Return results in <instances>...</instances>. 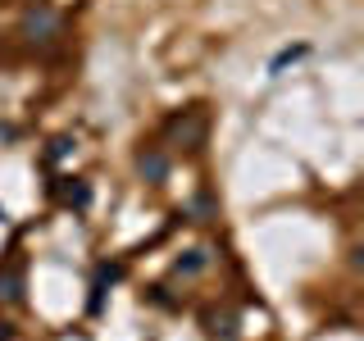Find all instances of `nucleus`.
Here are the masks:
<instances>
[{
	"label": "nucleus",
	"instance_id": "423d86ee",
	"mask_svg": "<svg viewBox=\"0 0 364 341\" xmlns=\"http://www.w3.org/2000/svg\"><path fill=\"white\" fill-rule=\"evenodd\" d=\"M187 210H191V214H196V223H210V219H214V200H210V196H205V191H200V196H196V200H191V205H187Z\"/></svg>",
	"mask_w": 364,
	"mask_h": 341
},
{
	"label": "nucleus",
	"instance_id": "20e7f679",
	"mask_svg": "<svg viewBox=\"0 0 364 341\" xmlns=\"http://www.w3.org/2000/svg\"><path fill=\"white\" fill-rule=\"evenodd\" d=\"M18 296H23L18 269H5V273H0V301H18Z\"/></svg>",
	"mask_w": 364,
	"mask_h": 341
},
{
	"label": "nucleus",
	"instance_id": "f03ea898",
	"mask_svg": "<svg viewBox=\"0 0 364 341\" xmlns=\"http://www.w3.org/2000/svg\"><path fill=\"white\" fill-rule=\"evenodd\" d=\"M164 132L173 136L182 151H196V146L205 141V109H182V114H173V119L164 123Z\"/></svg>",
	"mask_w": 364,
	"mask_h": 341
},
{
	"label": "nucleus",
	"instance_id": "6e6552de",
	"mask_svg": "<svg viewBox=\"0 0 364 341\" xmlns=\"http://www.w3.org/2000/svg\"><path fill=\"white\" fill-rule=\"evenodd\" d=\"M87 200H91L87 182H77V187H68V205H77V210H87Z\"/></svg>",
	"mask_w": 364,
	"mask_h": 341
},
{
	"label": "nucleus",
	"instance_id": "0eeeda50",
	"mask_svg": "<svg viewBox=\"0 0 364 341\" xmlns=\"http://www.w3.org/2000/svg\"><path fill=\"white\" fill-rule=\"evenodd\" d=\"M301 55H305V45H291V50H282V55H278V60H273V64H269V73H273V77H278V73H282V68H287L291 60H301Z\"/></svg>",
	"mask_w": 364,
	"mask_h": 341
},
{
	"label": "nucleus",
	"instance_id": "7ed1b4c3",
	"mask_svg": "<svg viewBox=\"0 0 364 341\" xmlns=\"http://www.w3.org/2000/svg\"><path fill=\"white\" fill-rule=\"evenodd\" d=\"M136 173L151 182V187L168 182V155L159 151V146H141V151H136Z\"/></svg>",
	"mask_w": 364,
	"mask_h": 341
},
{
	"label": "nucleus",
	"instance_id": "39448f33",
	"mask_svg": "<svg viewBox=\"0 0 364 341\" xmlns=\"http://www.w3.org/2000/svg\"><path fill=\"white\" fill-rule=\"evenodd\" d=\"M205 264H210V255H205V250H187V255L178 259V273H187V278H191V273H200Z\"/></svg>",
	"mask_w": 364,
	"mask_h": 341
},
{
	"label": "nucleus",
	"instance_id": "f257e3e1",
	"mask_svg": "<svg viewBox=\"0 0 364 341\" xmlns=\"http://www.w3.org/2000/svg\"><path fill=\"white\" fill-rule=\"evenodd\" d=\"M64 32V14L55 5H28L23 9V18H18V37L28 41V45H50L55 37Z\"/></svg>",
	"mask_w": 364,
	"mask_h": 341
}]
</instances>
